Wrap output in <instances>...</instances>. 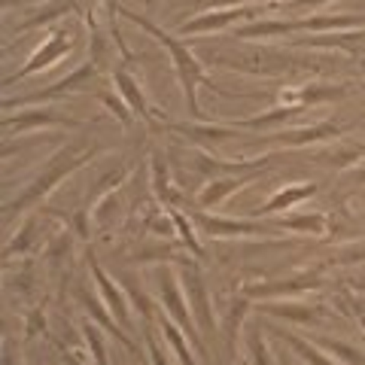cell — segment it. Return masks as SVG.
<instances>
[{
	"label": "cell",
	"instance_id": "cell-33",
	"mask_svg": "<svg viewBox=\"0 0 365 365\" xmlns=\"http://www.w3.org/2000/svg\"><path fill=\"white\" fill-rule=\"evenodd\" d=\"M319 4H329V0H289V6H319Z\"/></svg>",
	"mask_w": 365,
	"mask_h": 365
},
{
	"label": "cell",
	"instance_id": "cell-17",
	"mask_svg": "<svg viewBox=\"0 0 365 365\" xmlns=\"http://www.w3.org/2000/svg\"><path fill=\"white\" fill-rule=\"evenodd\" d=\"M365 43V31L353 34H326V37H304L295 40V46H307V49H344V52H359V46Z\"/></svg>",
	"mask_w": 365,
	"mask_h": 365
},
{
	"label": "cell",
	"instance_id": "cell-19",
	"mask_svg": "<svg viewBox=\"0 0 365 365\" xmlns=\"http://www.w3.org/2000/svg\"><path fill=\"white\" fill-rule=\"evenodd\" d=\"M307 107H274L268 113H262V116L256 119H235L232 122V128H247V131H262V128H271V125H277V122H287L292 116H299V113H304Z\"/></svg>",
	"mask_w": 365,
	"mask_h": 365
},
{
	"label": "cell",
	"instance_id": "cell-29",
	"mask_svg": "<svg viewBox=\"0 0 365 365\" xmlns=\"http://www.w3.org/2000/svg\"><path fill=\"white\" fill-rule=\"evenodd\" d=\"M265 311L277 314V317H289V319H299V323H314V319H317V311H311V307H274V304H268Z\"/></svg>",
	"mask_w": 365,
	"mask_h": 365
},
{
	"label": "cell",
	"instance_id": "cell-31",
	"mask_svg": "<svg viewBox=\"0 0 365 365\" xmlns=\"http://www.w3.org/2000/svg\"><path fill=\"white\" fill-rule=\"evenodd\" d=\"M186 4L198 6V9H216V6H228V9H237L241 4H253V0H186Z\"/></svg>",
	"mask_w": 365,
	"mask_h": 365
},
{
	"label": "cell",
	"instance_id": "cell-18",
	"mask_svg": "<svg viewBox=\"0 0 365 365\" xmlns=\"http://www.w3.org/2000/svg\"><path fill=\"white\" fill-rule=\"evenodd\" d=\"M37 125H76V122L61 116V113L37 110V113H21V116L4 119V131H25V128H37Z\"/></svg>",
	"mask_w": 365,
	"mask_h": 365
},
{
	"label": "cell",
	"instance_id": "cell-5",
	"mask_svg": "<svg viewBox=\"0 0 365 365\" xmlns=\"http://www.w3.org/2000/svg\"><path fill=\"white\" fill-rule=\"evenodd\" d=\"M182 268V287H186V302L192 304V314H195V323L198 329H207L213 335L216 332V319H213V307L207 299V287H204V274L195 262H180Z\"/></svg>",
	"mask_w": 365,
	"mask_h": 365
},
{
	"label": "cell",
	"instance_id": "cell-20",
	"mask_svg": "<svg viewBox=\"0 0 365 365\" xmlns=\"http://www.w3.org/2000/svg\"><path fill=\"white\" fill-rule=\"evenodd\" d=\"M162 329H165V338H168V344L174 347V353H177L180 365H198V362H195V356H192V350H189V341L182 338L180 326L174 323V319H170V317H165V319H162Z\"/></svg>",
	"mask_w": 365,
	"mask_h": 365
},
{
	"label": "cell",
	"instance_id": "cell-11",
	"mask_svg": "<svg viewBox=\"0 0 365 365\" xmlns=\"http://www.w3.org/2000/svg\"><path fill=\"white\" fill-rule=\"evenodd\" d=\"M317 192H319L317 182H304V186H287V189H280L277 195H271L265 204H262V207H256L253 216H256V220H262V216L289 210V207H295V204H302V201H307V198H314Z\"/></svg>",
	"mask_w": 365,
	"mask_h": 365
},
{
	"label": "cell",
	"instance_id": "cell-7",
	"mask_svg": "<svg viewBox=\"0 0 365 365\" xmlns=\"http://www.w3.org/2000/svg\"><path fill=\"white\" fill-rule=\"evenodd\" d=\"M95 71H98V64L95 61H88V64H83V67H76V71L67 76V79H61V83H55V86H49V88H43V91H37V95H28V98H16V101H4V107L6 110H16V107H25V104H43V101H55V98H61V95H71V91H79L91 76H95Z\"/></svg>",
	"mask_w": 365,
	"mask_h": 365
},
{
	"label": "cell",
	"instance_id": "cell-6",
	"mask_svg": "<svg viewBox=\"0 0 365 365\" xmlns=\"http://www.w3.org/2000/svg\"><path fill=\"white\" fill-rule=\"evenodd\" d=\"M256 13H268L265 6H237V9H225V13H207V16H195L189 21H182V25L177 28L180 37H192V34H216L222 31L228 25H235V21L241 19H253Z\"/></svg>",
	"mask_w": 365,
	"mask_h": 365
},
{
	"label": "cell",
	"instance_id": "cell-2",
	"mask_svg": "<svg viewBox=\"0 0 365 365\" xmlns=\"http://www.w3.org/2000/svg\"><path fill=\"white\" fill-rule=\"evenodd\" d=\"M73 46H76V37H73V31H67V28H58V31H52L49 37L43 40V46L37 52L28 58V64H21V71L13 73V76H6L4 79V86H13V83H21L25 76L31 73H40L46 71V67H52L55 61H61L64 55H71L73 52Z\"/></svg>",
	"mask_w": 365,
	"mask_h": 365
},
{
	"label": "cell",
	"instance_id": "cell-34",
	"mask_svg": "<svg viewBox=\"0 0 365 365\" xmlns=\"http://www.w3.org/2000/svg\"><path fill=\"white\" fill-rule=\"evenodd\" d=\"M353 180H356V182H365V168H362V170H356V174H353Z\"/></svg>",
	"mask_w": 365,
	"mask_h": 365
},
{
	"label": "cell",
	"instance_id": "cell-28",
	"mask_svg": "<svg viewBox=\"0 0 365 365\" xmlns=\"http://www.w3.org/2000/svg\"><path fill=\"white\" fill-rule=\"evenodd\" d=\"M323 347L326 350H335L341 359L344 362H350V365H365V356L356 350V347H350V344H344V341H323Z\"/></svg>",
	"mask_w": 365,
	"mask_h": 365
},
{
	"label": "cell",
	"instance_id": "cell-21",
	"mask_svg": "<svg viewBox=\"0 0 365 365\" xmlns=\"http://www.w3.org/2000/svg\"><path fill=\"white\" fill-rule=\"evenodd\" d=\"M329 220L323 213H307V216H289V220H277V228H295V232L307 235H326Z\"/></svg>",
	"mask_w": 365,
	"mask_h": 365
},
{
	"label": "cell",
	"instance_id": "cell-27",
	"mask_svg": "<svg viewBox=\"0 0 365 365\" xmlns=\"http://www.w3.org/2000/svg\"><path fill=\"white\" fill-rule=\"evenodd\" d=\"M83 335H86V341H88V347H91V356H95V362H98V365H110L107 353H104V341H101V335L95 332V326H91V323H83Z\"/></svg>",
	"mask_w": 365,
	"mask_h": 365
},
{
	"label": "cell",
	"instance_id": "cell-36",
	"mask_svg": "<svg viewBox=\"0 0 365 365\" xmlns=\"http://www.w3.org/2000/svg\"><path fill=\"white\" fill-rule=\"evenodd\" d=\"M359 323H362V335H365V317H359Z\"/></svg>",
	"mask_w": 365,
	"mask_h": 365
},
{
	"label": "cell",
	"instance_id": "cell-23",
	"mask_svg": "<svg viewBox=\"0 0 365 365\" xmlns=\"http://www.w3.org/2000/svg\"><path fill=\"white\" fill-rule=\"evenodd\" d=\"M83 302H86V307H88V311H91V314H95V317L101 319V323H104V329H107V332H110L113 338H116V341H119V344H122V347H128V350H134V341H131L128 335H125V329H119L116 323H113V317H110V314L104 311V307H101V304H98L95 299H91V295H86V292H83Z\"/></svg>",
	"mask_w": 365,
	"mask_h": 365
},
{
	"label": "cell",
	"instance_id": "cell-8",
	"mask_svg": "<svg viewBox=\"0 0 365 365\" xmlns=\"http://www.w3.org/2000/svg\"><path fill=\"white\" fill-rule=\"evenodd\" d=\"M198 222L201 235L210 237H253V235H268V225H259L253 220H225V216H210V213H192Z\"/></svg>",
	"mask_w": 365,
	"mask_h": 365
},
{
	"label": "cell",
	"instance_id": "cell-3",
	"mask_svg": "<svg viewBox=\"0 0 365 365\" xmlns=\"http://www.w3.org/2000/svg\"><path fill=\"white\" fill-rule=\"evenodd\" d=\"M158 292H162V304H165V311L168 317L174 319L177 326H182V335H186L192 341V347H195L204 359H207V353H204V341L198 335V323H195V317L189 314V302H182V295H180V287H177V274L165 268L162 271V283H158Z\"/></svg>",
	"mask_w": 365,
	"mask_h": 365
},
{
	"label": "cell",
	"instance_id": "cell-22",
	"mask_svg": "<svg viewBox=\"0 0 365 365\" xmlns=\"http://www.w3.org/2000/svg\"><path fill=\"white\" fill-rule=\"evenodd\" d=\"M277 335H280L283 341H287V344H289L295 353H299V356H302L307 365H335L332 359L323 356V353H319L314 344H307V341H302L299 335H292V332H280V329H277Z\"/></svg>",
	"mask_w": 365,
	"mask_h": 365
},
{
	"label": "cell",
	"instance_id": "cell-14",
	"mask_svg": "<svg viewBox=\"0 0 365 365\" xmlns=\"http://www.w3.org/2000/svg\"><path fill=\"white\" fill-rule=\"evenodd\" d=\"M259 170H250V174H241V177H228V180H207V186L201 189V195H198V204L201 207H220V204L232 195V192L237 189H244L247 182H253L256 180Z\"/></svg>",
	"mask_w": 365,
	"mask_h": 365
},
{
	"label": "cell",
	"instance_id": "cell-24",
	"mask_svg": "<svg viewBox=\"0 0 365 365\" xmlns=\"http://www.w3.org/2000/svg\"><path fill=\"white\" fill-rule=\"evenodd\" d=\"M250 311V302L247 299H237L232 304V311H228V353L235 356V341H237V332H241V319L247 317Z\"/></svg>",
	"mask_w": 365,
	"mask_h": 365
},
{
	"label": "cell",
	"instance_id": "cell-30",
	"mask_svg": "<svg viewBox=\"0 0 365 365\" xmlns=\"http://www.w3.org/2000/svg\"><path fill=\"white\" fill-rule=\"evenodd\" d=\"M101 101L110 107V113L116 116L122 125H131L134 122V116H131V107L125 104V101H119V98H113V95H101Z\"/></svg>",
	"mask_w": 365,
	"mask_h": 365
},
{
	"label": "cell",
	"instance_id": "cell-15",
	"mask_svg": "<svg viewBox=\"0 0 365 365\" xmlns=\"http://www.w3.org/2000/svg\"><path fill=\"white\" fill-rule=\"evenodd\" d=\"M317 287H319V277H317V271H311V274H302V277H292V280H280V283L244 287V292L253 295V299H268V295H292V292H307V289H317Z\"/></svg>",
	"mask_w": 365,
	"mask_h": 365
},
{
	"label": "cell",
	"instance_id": "cell-32",
	"mask_svg": "<svg viewBox=\"0 0 365 365\" xmlns=\"http://www.w3.org/2000/svg\"><path fill=\"white\" fill-rule=\"evenodd\" d=\"M146 347H150V356H153V365H168V356H165V350L158 347V341L153 338V332L146 329Z\"/></svg>",
	"mask_w": 365,
	"mask_h": 365
},
{
	"label": "cell",
	"instance_id": "cell-26",
	"mask_svg": "<svg viewBox=\"0 0 365 365\" xmlns=\"http://www.w3.org/2000/svg\"><path fill=\"white\" fill-rule=\"evenodd\" d=\"M247 350H250V365H274L271 356H268L265 341H262L259 332H250L247 335Z\"/></svg>",
	"mask_w": 365,
	"mask_h": 365
},
{
	"label": "cell",
	"instance_id": "cell-25",
	"mask_svg": "<svg viewBox=\"0 0 365 365\" xmlns=\"http://www.w3.org/2000/svg\"><path fill=\"white\" fill-rule=\"evenodd\" d=\"M168 213H170V220H174V225L180 228V237H182V244H186V250H192V253H195V256L201 259V244H198L195 232H192L189 216H182V213H180V210H174V207H170Z\"/></svg>",
	"mask_w": 365,
	"mask_h": 365
},
{
	"label": "cell",
	"instance_id": "cell-1",
	"mask_svg": "<svg viewBox=\"0 0 365 365\" xmlns=\"http://www.w3.org/2000/svg\"><path fill=\"white\" fill-rule=\"evenodd\" d=\"M116 6V4H113ZM119 13L128 19V21H134L137 28H143L146 34H153V37L158 40L168 49V55L174 58V67H177V79H180V86H182V95H186V104H189V110H192V116H198L201 119V104H198V86H204V88H213V91H220L222 98H244V95H235V91H222L220 86H213L210 83V76L204 73V67H201V61L192 55L186 46H182L174 34H168L165 28H158V25H153L146 16H140V13H131V9H122V6H116Z\"/></svg>",
	"mask_w": 365,
	"mask_h": 365
},
{
	"label": "cell",
	"instance_id": "cell-9",
	"mask_svg": "<svg viewBox=\"0 0 365 365\" xmlns=\"http://www.w3.org/2000/svg\"><path fill=\"white\" fill-rule=\"evenodd\" d=\"M338 134H341L338 125L319 122V125H307V128L268 134V137H262V143H274V146H307V143H317V140H332V137H338Z\"/></svg>",
	"mask_w": 365,
	"mask_h": 365
},
{
	"label": "cell",
	"instance_id": "cell-10",
	"mask_svg": "<svg viewBox=\"0 0 365 365\" xmlns=\"http://www.w3.org/2000/svg\"><path fill=\"white\" fill-rule=\"evenodd\" d=\"M88 268H91V277H95L98 289H101V299L110 304V311H113V317H116V323L122 329H131V314H128V304H125V295L116 287H113V280L107 277V271L101 268V262L91 256V253H88Z\"/></svg>",
	"mask_w": 365,
	"mask_h": 365
},
{
	"label": "cell",
	"instance_id": "cell-35",
	"mask_svg": "<svg viewBox=\"0 0 365 365\" xmlns=\"http://www.w3.org/2000/svg\"><path fill=\"white\" fill-rule=\"evenodd\" d=\"M67 365H79V362H76L73 356H67Z\"/></svg>",
	"mask_w": 365,
	"mask_h": 365
},
{
	"label": "cell",
	"instance_id": "cell-16",
	"mask_svg": "<svg viewBox=\"0 0 365 365\" xmlns=\"http://www.w3.org/2000/svg\"><path fill=\"white\" fill-rule=\"evenodd\" d=\"M304 31V19L295 21H250L244 28H235L232 37L237 40H259V37H283V34Z\"/></svg>",
	"mask_w": 365,
	"mask_h": 365
},
{
	"label": "cell",
	"instance_id": "cell-13",
	"mask_svg": "<svg viewBox=\"0 0 365 365\" xmlns=\"http://www.w3.org/2000/svg\"><path fill=\"white\" fill-rule=\"evenodd\" d=\"M113 79H116V88H119V95L122 101L131 107V113H137V119H143L150 128L155 131L158 128V122L150 116V104H146V98H143V91L140 86H137V79L128 73V71H116L113 73Z\"/></svg>",
	"mask_w": 365,
	"mask_h": 365
},
{
	"label": "cell",
	"instance_id": "cell-4",
	"mask_svg": "<svg viewBox=\"0 0 365 365\" xmlns=\"http://www.w3.org/2000/svg\"><path fill=\"white\" fill-rule=\"evenodd\" d=\"M88 155H95V150H88V153H79V150H73V153H61V155L55 158V162H52L49 168H46V174H43V177L34 180V186L25 192V195L16 198V204H9V210L19 213L21 207H25V204L43 198L46 192H49V189L55 186V182H61L67 174H71V170H76L83 162H88Z\"/></svg>",
	"mask_w": 365,
	"mask_h": 365
},
{
	"label": "cell",
	"instance_id": "cell-12",
	"mask_svg": "<svg viewBox=\"0 0 365 365\" xmlns=\"http://www.w3.org/2000/svg\"><path fill=\"white\" fill-rule=\"evenodd\" d=\"M344 95H347L344 86H304V88L280 91V104L283 107H311L317 101H338Z\"/></svg>",
	"mask_w": 365,
	"mask_h": 365
}]
</instances>
